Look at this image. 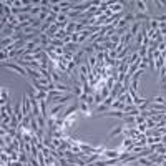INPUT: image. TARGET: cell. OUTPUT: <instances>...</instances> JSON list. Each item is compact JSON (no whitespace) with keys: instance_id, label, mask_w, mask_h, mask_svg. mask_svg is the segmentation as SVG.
I'll return each mask as SVG.
<instances>
[{"instance_id":"3","label":"cell","mask_w":166,"mask_h":166,"mask_svg":"<svg viewBox=\"0 0 166 166\" xmlns=\"http://www.w3.org/2000/svg\"><path fill=\"white\" fill-rule=\"evenodd\" d=\"M75 121H76V113H73V115H70V116H67L65 120H63V126H62V130H68L70 126H73L75 125Z\"/></svg>"},{"instance_id":"17","label":"cell","mask_w":166,"mask_h":166,"mask_svg":"<svg viewBox=\"0 0 166 166\" xmlns=\"http://www.w3.org/2000/svg\"><path fill=\"white\" fill-rule=\"evenodd\" d=\"M111 43H113L115 47H118L120 43H121V37L116 35V33H113V35H111Z\"/></svg>"},{"instance_id":"23","label":"cell","mask_w":166,"mask_h":166,"mask_svg":"<svg viewBox=\"0 0 166 166\" xmlns=\"http://www.w3.org/2000/svg\"><path fill=\"white\" fill-rule=\"evenodd\" d=\"M164 120H166V113H164Z\"/></svg>"},{"instance_id":"13","label":"cell","mask_w":166,"mask_h":166,"mask_svg":"<svg viewBox=\"0 0 166 166\" xmlns=\"http://www.w3.org/2000/svg\"><path fill=\"white\" fill-rule=\"evenodd\" d=\"M95 111H96L98 115L106 113V111H110V106H108V105H105V103H101V105H98V106H95Z\"/></svg>"},{"instance_id":"16","label":"cell","mask_w":166,"mask_h":166,"mask_svg":"<svg viewBox=\"0 0 166 166\" xmlns=\"http://www.w3.org/2000/svg\"><path fill=\"white\" fill-rule=\"evenodd\" d=\"M151 101H153V103H159V105H166V98L164 96H154V98H151Z\"/></svg>"},{"instance_id":"11","label":"cell","mask_w":166,"mask_h":166,"mask_svg":"<svg viewBox=\"0 0 166 166\" xmlns=\"http://www.w3.org/2000/svg\"><path fill=\"white\" fill-rule=\"evenodd\" d=\"M123 131H125V125H118L116 128L111 131V133L108 135V140H111L113 136H118V135H123Z\"/></svg>"},{"instance_id":"8","label":"cell","mask_w":166,"mask_h":166,"mask_svg":"<svg viewBox=\"0 0 166 166\" xmlns=\"http://www.w3.org/2000/svg\"><path fill=\"white\" fill-rule=\"evenodd\" d=\"M138 60H141L138 52H133L131 55H128V57L125 58V62H126V65H128V67H130V65H133V63H135V62H138Z\"/></svg>"},{"instance_id":"10","label":"cell","mask_w":166,"mask_h":166,"mask_svg":"<svg viewBox=\"0 0 166 166\" xmlns=\"http://www.w3.org/2000/svg\"><path fill=\"white\" fill-rule=\"evenodd\" d=\"M0 95H2V100H0V103L2 105H8L10 103V98H8V91L5 86H2V90H0Z\"/></svg>"},{"instance_id":"12","label":"cell","mask_w":166,"mask_h":166,"mask_svg":"<svg viewBox=\"0 0 166 166\" xmlns=\"http://www.w3.org/2000/svg\"><path fill=\"white\" fill-rule=\"evenodd\" d=\"M125 103H123V101H120V100H115L113 101V103H111V108L110 110H118V111H123L125 110Z\"/></svg>"},{"instance_id":"21","label":"cell","mask_w":166,"mask_h":166,"mask_svg":"<svg viewBox=\"0 0 166 166\" xmlns=\"http://www.w3.org/2000/svg\"><path fill=\"white\" fill-rule=\"evenodd\" d=\"M158 50L161 52V53H164L166 52V43L163 42V43H159V45H158Z\"/></svg>"},{"instance_id":"5","label":"cell","mask_w":166,"mask_h":166,"mask_svg":"<svg viewBox=\"0 0 166 166\" xmlns=\"http://www.w3.org/2000/svg\"><path fill=\"white\" fill-rule=\"evenodd\" d=\"M80 48H81L80 43L71 42V43H68V45H65V53H71V55H75L76 52H80Z\"/></svg>"},{"instance_id":"2","label":"cell","mask_w":166,"mask_h":166,"mask_svg":"<svg viewBox=\"0 0 166 166\" xmlns=\"http://www.w3.org/2000/svg\"><path fill=\"white\" fill-rule=\"evenodd\" d=\"M22 113L23 116H30L32 115V101L28 98V95L22 96Z\"/></svg>"},{"instance_id":"19","label":"cell","mask_w":166,"mask_h":166,"mask_svg":"<svg viewBox=\"0 0 166 166\" xmlns=\"http://www.w3.org/2000/svg\"><path fill=\"white\" fill-rule=\"evenodd\" d=\"M135 110H136V106H135V105H126L123 111H125V113H126V115H130V113H131V111H135Z\"/></svg>"},{"instance_id":"1","label":"cell","mask_w":166,"mask_h":166,"mask_svg":"<svg viewBox=\"0 0 166 166\" xmlns=\"http://www.w3.org/2000/svg\"><path fill=\"white\" fill-rule=\"evenodd\" d=\"M2 67H5V68H8V70H12V71H17L18 75H22V76H27V75H28V73H27V68L20 67V65L15 63V62H2Z\"/></svg>"},{"instance_id":"6","label":"cell","mask_w":166,"mask_h":166,"mask_svg":"<svg viewBox=\"0 0 166 166\" xmlns=\"http://www.w3.org/2000/svg\"><path fill=\"white\" fill-rule=\"evenodd\" d=\"M13 33H15V27L13 25H5L2 28V38H7V37H13Z\"/></svg>"},{"instance_id":"9","label":"cell","mask_w":166,"mask_h":166,"mask_svg":"<svg viewBox=\"0 0 166 166\" xmlns=\"http://www.w3.org/2000/svg\"><path fill=\"white\" fill-rule=\"evenodd\" d=\"M78 108H80V111H81V113H85V115H90L91 113V106L88 103H85V101L78 100Z\"/></svg>"},{"instance_id":"14","label":"cell","mask_w":166,"mask_h":166,"mask_svg":"<svg viewBox=\"0 0 166 166\" xmlns=\"http://www.w3.org/2000/svg\"><path fill=\"white\" fill-rule=\"evenodd\" d=\"M138 53H140V58H146V57H148V47L141 45L140 50H138Z\"/></svg>"},{"instance_id":"7","label":"cell","mask_w":166,"mask_h":166,"mask_svg":"<svg viewBox=\"0 0 166 166\" xmlns=\"http://www.w3.org/2000/svg\"><path fill=\"white\" fill-rule=\"evenodd\" d=\"M135 7H136V10H138V12H141V13H146V15H150L148 7H146V2H145V0H136Z\"/></svg>"},{"instance_id":"15","label":"cell","mask_w":166,"mask_h":166,"mask_svg":"<svg viewBox=\"0 0 166 166\" xmlns=\"http://www.w3.org/2000/svg\"><path fill=\"white\" fill-rule=\"evenodd\" d=\"M148 65H150V60H148V57L146 58H141V62H140V70H146V68H148Z\"/></svg>"},{"instance_id":"20","label":"cell","mask_w":166,"mask_h":166,"mask_svg":"<svg viewBox=\"0 0 166 166\" xmlns=\"http://www.w3.org/2000/svg\"><path fill=\"white\" fill-rule=\"evenodd\" d=\"M154 5L159 8V10H163L164 8V2H159V0H154Z\"/></svg>"},{"instance_id":"18","label":"cell","mask_w":166,"mask_h":166,"mask_svg":"<svg viewBox=\"0 0 166 166\" xmlns=\"http://www.w3.org/2000/svg\"><path fill=\"white\" fill-rule=\"evenodd\" d=\"M138 163H140V166H153V163L148 158H138Z\"/></svg>"},{"instance_id":"4","label":"cell","mask_w":166,"mask_h":166,"mask_svg":"<svg viewBox=\"0 0 166 166\" xmlns=\"http://www.w3.org/2000/svg\"><path fill=\"white\" fill-rule=\"evenodd\" d=\"M125 5L126 2H113L110 7V12L111 13H120V12H125Z\"/></svg>"},{"instance_id":"22","label":"cell","mask_w":166,"mask_h":166,"mask_svg":"<svg viewBox=\"0 0 166 166\" xmlns=\"http://www.w3.org/2000/svg\"><path fill=\"white\" fill-rule=\"evenodd\" d=\"M71 40L75 42V43H78V33H73V35H71Z\"/></svg>"}]
</instances>
